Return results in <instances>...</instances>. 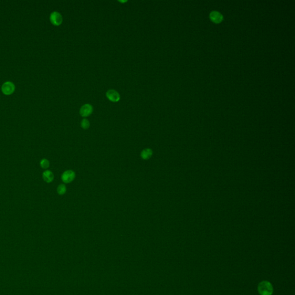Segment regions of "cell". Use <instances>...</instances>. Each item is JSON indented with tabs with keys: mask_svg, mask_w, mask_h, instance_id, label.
<instances>
[{
	"mask_svg": "<svg viewBox=\"0 0 295 295\" xmlns=\"http://www.w3.org/2000/svg\"><path fill=\"white\" fill-rule=\"evenodd\" d=\"M50 19L53 25L57 26L61 25L63 21L62 15L58 12H52L50 15Z\"/></svg>",
	"mask_w": 295,
	"mask_h": 295,
	"instance_id": "obj_2",
	"label": "cell"
},
{
	"mask_svg": "<svg viewBox=\"0 0 295 295\" xmlns=\"http://www.w3.org/2000/svg\"><path fill=\"white\" fill-rule=\"evenodd\" d=\"M153 155V151L150 148H145L141 152V158L143 160H148L150 159Z\"/></svg>",
	"mask_w": 295,
	"mask_h": 295,
	"instance_id": "obj_8",
	"label": "cell"
},
{
	"mask_svg": "<svg viewBox=\"0 0 295 295\" xmlns=\"http://www.w3.org/2000/svg\"><path fill=\"white\" fill-rule=\"evenodd\" d=\"M258 291L261 295H272L273 293V287L270 282L263 281L258 284Z\"/></svg>",
	"mask_w": 295,
	"mask_h": 295,
	"instance_id": "obj_1",
	"label": "cell"
},
{
	"mask_svg": "<svg viewBox=\"0 0 295 295\" xmlns=\"http://www.w3.org/2000/svg\"><path fill=\"white\" fill-rule=\"evenodd\" d=\"M106 96L111 102H117L120 100L119 93L114 90H110L106 92Z\"/></svg>",
	"mask_w": 295,
	"mask_h": 295,
	"instance_id": "obj_5",
	"label": "cell"
},
{
	"mask_svg": "<svg viewBox=\"0 0 295 295\" xmlns=\"http://www.w3.org/2000/svg\"><path fill=\"white\" fill-rule=\"evenodd\" d=\"M211 20L215 23H219L223 20V16L217 11H212L210 14Z\"/></svg>",
	"mask_w": 295,
	"mask_h": 295,
	"instance_id": "obj_7",
	"label": "cell"
},
{
	"mask_svg": "<svg viewBox=\"0 0 295 295\" xmlns=\"http://www.w3.org/2000/svg\"><path fill=\"white\" fill-rule=\"evenodd\" d=\"M76 177L75 172L72 170H67L65 171L61 177L62 181L65 183H69L72 182Z\"/></svg>",
	"mask_w": 295,
	"mask_h": 295,
	"instance_id": "obj_4",
	"label": "cell"
},
{
	"mask_svg": "<svg viewBox=\"0 0 295 295\" xmlns=\"http://www.w3.org/2000/svg\"><path fill=\"white\" fill-rule=\"evenodd\" d=\"M40 165L43 169H47L50 166V162L47 159H42L40 162Z\"/></svg>",
	"mask_w": 295,
	"mask_h": 295,
	"instance_id": "obj_11",
	"label": "cell"
},
{
	"mask_svg": "<svg viewBox=\"0 0 295 295\" xmlns=\"http://www.w3.org/2000/svg\"><path fill=\"white\" fill-rule=\"evenodd\" d=\"M2 92L6 95L12 94L15 90V86L14 84L11 81H6L4 83L2 86Z\"/></svg>",
	"mask_w": 295,
	"mask_h": 295,
	"instance_id": "obj_3",
	"label": "cell"
},
{
	"mask_svg": "<svg viewBox=\"0 0 295 295\" xmlns=\"http://www.w3.org/2000/svg\"><path fill=\"white\" fill-rule=\"evenodd\" d=\"M93 111V107L90 104L83 105L80 110V115L83 117H87L90 115Z\"/></svg>",
	"mask_w": 295,
	"mask_h": 295,
	"instance_id": "obj_6",
	"label": "cell"
},
{
	"mask_svg": "<svg viewBox=\"0 0 295 295\" xmlns=\"http://www.w3.org/2000/svg\"><path fill=\"white\" fill-rule=\"evenodd\" d=\"M90 123L87 119H83L81 122V126L84 129H87L90 128Z\"/></svg>",
	"mask_w": 295,
	"mask_h": 295,
	"instance_id": "obj_12",
	"label": "cell"
},
{
	"mask_svg": "<svg viewBox=\"0 0 295 295\" xmlns=\"http://www.w3.org/2000/svg\"><path fill=\"white\" fill-rule=\"evenodd\" d=\"M67 191V187L65 184H60L58 187H57V193L60 195H63L66 193Z\"/></svg>",
	"mask_w": 295,
	"mask_h": 295,
	"instance_id": "obj_10",
	"label": "cell"
},
{
	"mask_svg": "<svg viewBox=\"0 0 295 295\" xmlns=\"http://www.w3.org/2000/svg\"><path fill=\"white\" fill-rule=\"evenodd\" d=\"M42 177L43 180L47 183H50L52 182L54 179V176L53 173L49 170H46L45 172H43L42 174Z\"/></svg>",
	"mask_w": 295,
	"mask_h": 295,
	"instance_id": "obj_9",
	"label": "cell"
}]
</instances>
